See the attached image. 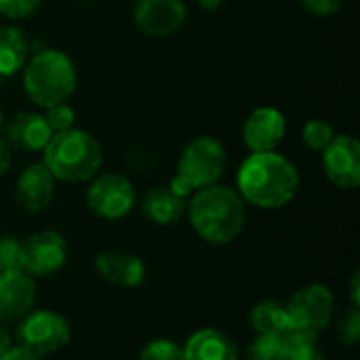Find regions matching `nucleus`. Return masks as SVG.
I'll return each instance as SVG.
<instances>
[{"mask_svg":"<svg viewBox=\"0 0 360 360\" xmlns=\"http://www.w3.org/2000/svg\"><path fill=\"white\" fill-rule=\"evenodd\" d=\"M236 181L240 198L259 209H281L300 190L295 165L276 152H253L240 165Z\"/></svg>","mask_w":360,"mask_h":360,"instance_id":"nucleus-1","label":"nucleus"},{"mask_svg":"<svg viewBox=\"0 0 360 360\" xmlns=\"http://www.w3.org/2000/svg\"><path fill=\"white\" fill-rule=\"evenodd\" d=\"M186 211L194 232L211 245L236 240L247 221V207L240 194L217 184L198 190Z\"/></svg>","mask_w":360,"mask_h":360,"instance_id":"nucleus-2","label":"nucleus"},{"mask_svg":"<svg viewBox=\"0 0 360 360\" xmlns=\"http://www.w3.org/2000/svg\"><path fill=\"white\" fill-rule=\"evenodd\" d=\"M42 165L51 171L55 181L80 184L97 175L103 162L101 143L86 131L68 129L53 133L46 143Z\"/></svg>","mask_w":360,"mask_h":360,"instance_id":"nucleus-3","label":"nucleus"},{"mask_svg":"<svg viewBox=\"0 0 360 360\" xmlns=\"http://www.w3.org/2000/svg\"><path fill=\"white\" fill-rule=\"evenodd\" d=\"M78 74L74 61L57 49L40 51L23 72V91L32 103L51 108L65 103L76 91Z\"/></svg>","mask_w":360,"mask_h":360,"instance_id":"nucleus-4","label":"nucleus"},{"mask_svg":"<svg viewBox=\"0 0 360 360\" xmlns=\"http://www.w3.org/2000/svg\"><path fill=\"white\" fill-rule=\"evenodd\" d=\"M226 162L228 158L224 146L209 135H200L184 148L177 162V173L169 188L188 198L192 192L215 186L226 171Z\"/></svg>","mask_w":360,"mask_h":360,"instance_id":"nucleus-5","label":"nucleus"},{"mask_svg":"<svg viewBox=\"0 0 360 360\" xmlns=\"http://www.w3.org/2000/svg\"><path fill=\"white\" fill-rule=\"evenodd\" d=\"M72 340V329L68 321L46 308L30 310L15 329V342L19 348L32 352L34 356H51L63 350Z\"/></svg>","mask_w":360,"mask_h":360,"instance_id":"nucleus-6","label":"nucleus"},{"mask_svg":"<svg viewBox=\"0 0 360 360\" xmlns=\"http://www.w3.org/2000/svg\"><path fill=\"white\" fill-rule=\"evenodd\" d=\"M285 308L289 314V329L321 335L329 327L335 312V297L329 287L314 283L295 291Z\"/></svg>","mask_w":360,"mask_h":360,"instance_id":"nucleus-7","label":"nucleus"},{"mask_svg":"<svg viewBox=\"0 0 360 360\" xmlns=\"http://www.w3.org/2000/svg\"><path fill=\"white\" fill-rule=\"evenodd\" d=\"M135 202L137 192L133 184L118 173H105L97 177L86 190V205L101 219H122L133 211Z\"/></svg>","mask_w":360,"mask_h":360,"instance_id":"nucleus-8","label":"nucleus"},{"mask_svg":"<svg viewBox=\"0 0 360 360\" xmlns=\"http://www.w3.org/2000/svg\"><path fill=\"white\" fill-rule=\"evenodd\" d=\"M68 259L65 238L55 230L34 232L23 240V272L32 278L53 276Z\"/></svg>","mask_w":360,"mask_h":360,"instance_id":"nucleus-9","label":"nucleus"},{"mask_svg":"<svg viewBox=\"0 0 360 360\" xmlns=\"http://www.w3.org/2000/svg\"><path fill=\"white\" fill-rule=\"evenodd\" d=\"M184 0H137L133 8L135 27L148 38H167L186 21Z\"/></svg>","mask_w":360,"mask_h":360,"instance_id":"nucleus-10","label":"nucleus"},{"mask_svg":"<svg viewBox=\"0 0 360 360\" xmlns=\"http://www.w3.org/2000/svg\"><path fill=\"white\" fill-rule=\"evenodd\" d=\"M323 171L327 179L344 190L360 186V143L352 135H335L323 150Z\"/></svg>","mask_w":360,"mask_h":360,"instance_id":"nucleus-11","label":"nucleus"},{"mask_svg":"<svg viewBox=\"0 0 360 360\" xmlns=\"http://www.w3.org/2000/svg\"><path fill=\"white\" fill-rule=\"evenodd\" d=\"M36 302V283L23 270L0 272V323H19Z\"/></svg>","mask_w":360,"mask_h":360,"instance_id":"nucleus-12","label":"nucleus"},{"mask_svg":"<svg viewBox=\"0 0 360 360\" xmlns=\"http://www.w3.org/2000/svg\"><path fill=\"white\" fill-rule=\"evenodd\" d=\"M287 131L285 116L276 108H257L243 127V139L251 152H274Z\"/></svg>","mask_w":360,"mask_h":360,"instance_id":"nucleus-13","label":"nucleus"},{"mask_svg":"<svg viewBox=\"0 0 360 360\" xmlns=\"http://www.w3.org/2000/svg\"><path fill=\"white\" fill-rule=\"evenodd\" d=\"M2 127H4L6 143L13 150L27 152V154L42 152L53 137V131L49 129L44 116H40L36 112H17Z\"/></svg>","mask_w":360,"mask_h":360,"instance_id":"nucleus-14","label":"nucleus"},{"mask_svg":"<svg viewBox=\"0 0 360 360\" xmlns=\"http://www.w3.org/2000/svg\"><path fill=\"white\" fill-rule=\"evenodd\" d=\"M55 194V177L51 171L42 165H30L17 179L15 186V198L21 209L30 213H40L44 211Z\"/></svg>","mask_w":360,"mask_h":360,"instance_id":"nucleus-15","label":"nucleus"},{"mask_svg":"<svg viewBox=\"0 0 360 360\" xmlns=\"http://www.w3.org/2000/svg\"><path fill=\"white\" fill-rule=\"evenodd\" d=\"M95 270L108 285L124 287V289H135L143 285L148 274L141 257L133 253H118V251L99 253L95 257Z\"/></svg>","mask_w":360,"mask_h":360,"instance_id":"nucleus-16","label":"nucleus"},{"mask_svg":"<svg viewBox=\"0 0 360 360\" xmlns=\"http://www.w3.org/2000/svg\"><path fill=\"white\" fill-rule=\"evenodd\" d=\"M238 356L236 342L215 327L192 333L184 344V360H238Z\"/></svg>","mask_w":360,"mask_h":360,"instance_id":"nucleus-17","label":"nucleus"},{"mask_svg":"<svg viewBox=\"0 0 360 360\" xmlns=\"http://www.w3.org/2000/svg\"><path fill=\"white\" fill-rule=\"evenodd\" d=\"M186 209H188V200L177 192H173L171 188H152L141 202V211L146 219H150L156 226H171L179 221Z\"/></svg>","mask_w":360,"mask_h":360,"instance_id":"nucleus-18","label":"nucleus"},{"mask_svg":"<svg viewBox=\"0 0 360 360\" xmlns=\"http://www.w3.org/2000/svg\"><path fill=\"white\" fill-rule=\"evenodd\" d=\"M27 59V40L15 25L0 27V76H15Z\"/></svg>","mask_w":360,"mask_h":360,"instance_id":"nucleus-19","label":"nucleus"},{"mask_svg":"<svg viewBox=\"0 0 360 360\" xmlns=\"http://www.w3.org/2000/svg\"><path fill=\"white\" fill-rule=\"evenodd\" d=\"M251 329L257 335H283L289 331V314L285 304L278 302H262L249 314Z\"/></svg>","mask_w":360,"mask_h":360,"instance_id":"nucleus-20","label":"nucleus"},{"mask_svg":"<svg viewBox=\"0 0 360 360\" xmlns=\"http://www.w3.org/2000/svg\"><path fill=\"white\" fill-rule=\"evenodd\" d=\"M316 340L319 335L308 331H297V329L285 331L283 342H285L287 360H325L323 352L316 346Z\"/></svg>","mask_w":360,"mask_h":360,"instance_id":"nucleus-21","label":"nucleus"},{"mask_svg":"<svg viewBox=\"0 0 360 360\" xmlns=\"http://www.w3.org/2000/svg\"><path fill=\"white\" fill-rule=\"evenodd\" d=\"M247 360H287L283 335H257L247 348Z\"/></svg>","mask_w":360,"mask_h":360,"instance_id":"nucleus-22","label":"nucleus"},{"mask_svg":"<svg viewBox=\"0 0 360 360\" xmlns=\"http://www.w3.org/2000/svg\"><path fill=\"white\" fill-rule=\"evenodd\" d=\"M335 133H333V127L321 118H314V120H308L302 129V139L304 143L314 150V152H323L331 141H333Z\"/></svg>","mask_w":360,"mask_h":360,"instance_id":"nucleus-23","label":"nucleus"},{"mask_svg":"<svg viewBox=\"0 0 360 360\" xmlns=\"http://www.w3.org/2000/svg\"><path fill=\"white\" fill-rule=\"evenodd\" d=\"M23 270V243L15 236H0V272Z\"/></svg>","mask_w":360,"mask_h":360,"instance_id":"nucleus-24","label":"nucleus"},{"mask_svg":"<svg viewBox=\"0 0 360 360\" xmlns=\"http://www.w3.org/2000/svg\"><path fill=\"white\" fill-rule=\"evenodd\" d=\"M139 360H184V346L173 340H152L141 348Z\"/></svg>","mask_w":360,"mask_h":360,"instance_id":"nucleus-25","label":"nucleus"},{"mask_svg":"<svg viewBox=\"0 0 360 360\" xmlns=\"http://www.w3.org/2000/svg\"><path fill=\"white\" fill-rule=\"evenodd\" d=\"M338 338L344 346L354 348L360 342V308L352 306L338 325Z\"/></svg>","mask_w":360,"mask_h":360,"instance_id":"nucleus-26","label":"nucleus"},{"mask_svg":"<svg viewBox=\"0 0 360 360\" xmlns=\"http://www.w3.org/2000/svg\"><path fill=\"white\" fill-rule=\"evenodd\" d=\"M44 120L49 124V129L53 133H61L68 129H74V120H76V112L68 105V103H57L46 108Z\"/></svg>","mask_w":360,"mask_h":360,"instance_id":"nucleus-27","label":"nucleus"},{"mask_svg":"<svg viewBox=\"0 0 360 360\" xmlns=\"http://www.w3.org/2000/svg\"><path fill=\"white\" fill-rule=\"evenodd\" d=\"M42 0H0V15L8 19H27L40 8Z\"/></svg>","mask_w":360,"mask_h":360,"instance_id":"nucleus-28","label":"nucleus"},{"mask_svg":"<svg viewBox=\"0 0 360 360\" xmlns=\"http://www.w3.org/2000/svg\"><path fill=\"white\" fill-rule=\"evenodd\" d=\"M302 4L314 17H331L342 8V0H302Z\"/></svg>","mask_w":360,"mask_h":360,"instance_id":"nucleus-29","label":"nucleus"},{"mask_svg":"<svg viewBox=\"0 0 360 360\" xmlns=\"http://www.w3.org/2000/svg\"><path fill=\"white\" fill-rule=\"evenodd\" d=\"M11 162H13V148L0 135V175H4L11 169Z\"/></svg>","mask_w":360,"mask_h":360,"instance_id":"nucleus-30","label":"nucleus"},{"mask_svg":"<svg viewBox=\"0 0 360 360\" xmlns=\"http://www.w3.org/2000/svg\"><path fill=\"white\" fill-rule=\"evenodd\" d=\"M0 360H42L40 356H34L32 352H27V350H23V348H19V346H13L4 356Z\"/></svg>","mask_w":360,"mask_h":360,"instance_id":"nucleus-31","label":"nucleus"},{"mask_svg":"<svg viewBox=\"0 0 360 360\" xmlns=\"http://www.w3.org/2000/svg\"><path fill=\"white\" fill-rule=\"evenodd\" d=\"M11 348H13V338H11V333H8L6 325L0 323V359H2Z\"/></svg>","mask_w":360,"mask_h":360,"instance_id":"nucleus-32","label":"nucleus"},{"mask_svg":"<svg viewBox=\"0 0 360 360\" xmlns=\"http://www.w3.org/2000/svg\"><path fill=\"white\" fill-rule=\"evenodd\" d=\"M350 300H352V306L360 308V272L352 274V281H350Z\"/></svg>","mask_w":360,"mask_h":360,"instance_id":"nucleus-33","label":"nucleus"},{"mask_svg":"<svg viewBox=\"0 0 360 360\" xmlns=\"http://www.w3.org/2000/svg\"><path fill=\"white\" fill-rule=\"evenodd\" d=\"M196 2H198V6H202L207 11H213V8H219L226 0H196Z\"/></svg>","mask_w":360,"mask_h":360,"instance_id":"nucleus-34","label":"nucleus"},{"mask_svg":"<svg viewBox=\"0 0 360 360\" xmlns=\"http://www.w3.org/2000/svg\"><path fill=\"white\" fill-rule=\"evenodd\" d=\"M2 124H4V116H2V110H0V129H2Z\"/></svg>","mask_w":360,"mask_h":360,"instance_id":"nucleus-35","label":"nucleus"}]
</instances>
